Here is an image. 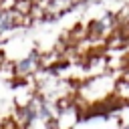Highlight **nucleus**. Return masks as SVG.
Masks as SVG:
<instances>
[{
  "instance_id": "1",
  "label": "nucleus",
  "mask_w": 129,
  "mask_h": 129,
  "mask_svg": "<svg viewBox=\"0 0 129 129\" xmlns=\"http://www.w3.org/2000/svg\"><path fill=\"white\" fill-rule=\"evenodd\" d=\"M115 83H117V77L113 73H109V71L101 73V75L87 77L79 85H75V99L83 105V109L103 105V103L113 99Z\"/></svg>"
},
{
  "instance_id": "2",
  "label": "nucleus",
  "mask_w": 129,
  "mask_h": 129,
  "mask_svg": "<svg viewBox=\"0 0 129 129\" xmlns=\"http://www.w3.org/2000/svg\"><path fill=\"white\" fill-rule=\"evenodd\" d=\"M54 107L56 109L52 117V129H77L85 117V109L75 97L62 99Z\"/></svg>"
},
{
  "instance_id": "3",
  "label": "nucleus",
  "mask_w": 129,
  "mask_h": 129,
  "mask_svg": "<svg viewBox=\"0 0 129 129\" xmlns=\"http://www.w3.org/2000/svg\"><path fill=\"white\" fill-rule=\"evenodd\" d=\"M117 30V18L115 12H101L99 16H93V20L89 22V26H85L87 38L93 46L97 44H107V40L113 36V32Z\"/></svg>"
},
{
  "instance_id": "4",
  "label": "nucleus",
  "mask_w": 129,
  "mask_h": 129,
  "mask_svg": "<svg viewBox=\"0 0 129 129\" xmlns=\"http://www.w3.org/2000/svg\"><path fill=\"white\" fill-rule=\"evenodd\" d=\"M42 73V52L36 48H30L26 54L18 56L12 62V75L14 81H28Z\"/></svg>"
},
{
  "instance_id": "5",
  "label": "nucleus",
  "mask_w": 129,
  "mask_h": 129,
  "mask_svg": "<svg viewBox=\"0 0 129 129\" xmlns=\"http://www.w3.org/2000/svg\"><path fill=\"white\" fill-rule=\"evenodd\" d=\"M30 22H32V20H30L28 16H20L16 10L0 6V40L12 38L14 30H18V28H22V26H28Z\"/></svg>"
},
{
  "instance_id": "6",
  "label": "nucleus",
  "mask_w": 129,
  "mask_h": 129,
  "mask_svg": "<svg viewBox=\"0 0 129 129\" xmlns=\"http://www.w3.org/2000/svg\"><path fill=\"white\" fill-rule=\"evenodd\" d=\"M77 6V0H44V20H54Z\"/></svg>"
},
{
  "instance_id": "7",
  "label": "nucleus",
  "mask_w": 129,
  "mask_h": 129,
  "mask_svg": "<svg viewBox=\"0 0 129 129\" xmlns=\"http://www.w3.org/2000/svg\"><path fill=\"white\" fill-rule=\"evenodd\" d=\"M121 129H129V125H123V127H121Z\"/></svg>"
}]
</instances>
